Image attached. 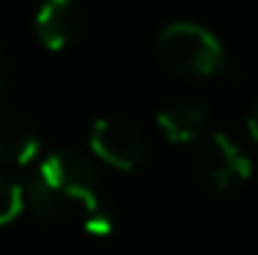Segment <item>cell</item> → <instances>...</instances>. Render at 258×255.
I'll use <instances>...</instances> for the list:
<instances>
[{
    "mask_svg": "<svg viewBox=\"0 0 258 255\" xmlns=\"http://www.w3.org/2000/svg\"><path fill=\"white\" fill-rule=\"evenodd\" d=\"M99 176L91 159L80 151L63 148L44 156L25 187V206L41 220H58L72 206H83V214L99 206Z\"/></svg>",
    "mask_w": 258,
    "mask_h": 255,
    "instance_id": "6da1fadb",
    "label": "cell"
},
{
    "mask_svg": "<svg viewBox=\"0 0 258 255\" xmlns=\"http://www.w3.org/2000/svg\"><path fill=\"white\" fill-rule=\"evenodd\" d=\"M157 55L173 74L184 80H204L225 66L220 39L198 22H170L157 36Z\"/></svg>",
    "mask_w": 258,
    "mask_h": 255,
    "instance_id": "7a4b0ae2",
    "label": "cell"
},
{
    "mask_svg": "<svg viewBox=\"0 0 258 255\" xmlns=\"http://www.w3.org/2000/svg\"><path fill=\"white\" fill-rule=\"evenodd\" d=\"M195 176L209 192H231L253 173V162L244 148L225 132H212L195 151Z\"/></svg>",
    "mask_w": 258,
    "mask_h": 255,
    "instance_id": "3957f363",
    "label": "cell"
},
{
    "mask_svg": "<svg viewBox=\"0 0 258 255\" xmlns=\"http://www.w3.org/2000/svg\"><path fill=\"white\" fill-rule=\"evenodd\" d=\"M88 143L91 151L115 170H135L146 159V140L140 129L115 115L94 121Z\"/></svg>",
    "mask_w": 258,
    "mask_h": 255,
    "instance_id": "277c9868",
    "label": "cell"
},
{
    "mask_svg": "<svg viewBox=\"0 0 258 255\" xmlns=\"http://www.w3.org/2000/svg\"><path fill=\"white\" fill-rule=\"evenodd\" d=\"M83 28V9L77 0H44L36 11V39L50 52H60L77 39Z\"/></svg>",
    "mask_w": 258,
    "mask_h": 255,
    "instance_id": "5b68a950",
    "label": "cell"
},
{
    "mask_svg": "<svg viewBox=\"0 0 258 255\" xmlns=\"http://www.w3.org/2000/svg\"><path fill=\"white\" fill-rule=\"evenodd\" d=\"M39 137L14 113L0 110V165H28L39 156Z\"/></svg>",
    "mask_w": 258,
    "mask_h": 255,
    "instance_id": "8992f818",
    "label": "cell"
},
{
    "mask_svg": "<svg viewBox=\"0 0 258 255\" xmlns=\"http://www.w3.org/2000/svg\"><path fill=\"white\" fill-rule=\"evenodd\" d=\"M209 113L198 102H173L157 115V126L170 143H192L206 129Z\"/></svg>",
    "mask_w": 258,
    "mask_h": 255,
    "instance_id": "52a82bcc",
    "label": "cell"
},
{
    "mask_svg": "<svg viewBox=\"0 0 258 255\" xmlns=\"http://www.w3.org/2000/svg\"><path fill=\"white\" fill-rule=\"evenodd\" d=\"M22 209H25V187L0 176V225L17 220Z\"/></svg>",
    "mask_w": 258,
    "mask_h": 255,
    "instance_id": "ba28073f",
    "label": "cell"
},
{
    "mask_svg": "<svg viewBox=\"0 0 258 255\" xmlns=\"http://www.w3.org/2000/svg\"><path fill=\"white\" fill-rule=\"evenodd\" d=\"M247 132H250V137L258 143V105L250 110V115H247Z\"/></svg>",
    "mask_w": 258,
    "mask_h": 255,
    "instance_id": "9c48e42d",
    "label": "cell"
},
{
    "mask_svg": "<svg viewBox=\"0 0 258 255\" xmlns=\"http://www.w3.org/2000/svg\"><path fill=\"white\" fill-rule=\"evenodd\" d=\"M3 85H6V55L0 50V91H3Z\"/></svg>",
    "mask_w": 258,
    "mask_h": 255,
    "instance_id": "30bf717a",
    "label": "cell"
}]
</instances>
